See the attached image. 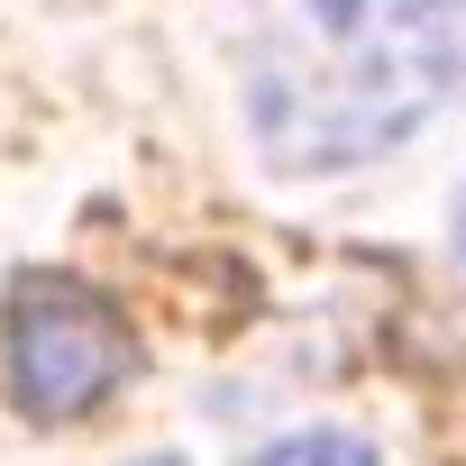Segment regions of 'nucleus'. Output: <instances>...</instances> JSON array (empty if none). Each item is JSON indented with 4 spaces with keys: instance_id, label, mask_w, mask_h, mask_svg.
<instances>
[{
    "instance_id": "obj_4",
    "label": "nucleus",
    "mask_w": 466,
    "mask_h": 466,
    "mask_svg": "<svg viewBox=\"0 0 466 466\" xmlns=\"http://www.w3.org/2000/svg\"><path fill=\"white\" fill-rule=\"evenodd\" d=\"M457 257H466V201H457Z\"/></svg>"
},
{
    "instance_id": "obj_2",
    "label": "nucleus",
    "mask_w": 466,
    "mask_h": 466,
    "mask_svg": "<svg viewBox=\"0 0 466 466\" xmlns=\"http://www.w3.org/2000/svg\"><path fill=\"white\" fill-rule=\"evenodd\" d=\"M137 348L128 320L74 284V275H28L10 293V393L28 420H83L92 402H110L128 384Z\"/></svg>"
},
{
    "instance_id": "obj_5",
    "label": "nucleus",
    "mask_w": 466,
    "mask_h": 466,
    "mask_svg": "<svg viewBox=\"0 0 466 466\" xmlns=\"http://www.w3.org/2000/svg\"><path fill=\"white\" fill-rule=\"evenodd\" d=\"M137 466H174V457H137Z\"/></svg>"
},
{
    "instance_id": "obj_1",
    "label": "nucleus",
    "mask_w": 466,
    "mask_h": 466,
    "mask_svg": "<svg viewBox=\"0 0 466 466\" xmlns=\"http://www.w3.org/2000/svg\"><path fill=\"white\" fill-rule=\"evenodd\" d=\"M466 83V0H293V28L248 65L257 156L339 174L393 156Z\"/></svg>"
},
{
    "instance_id": "obj_3",
    "label": "nucleus",
    "mask_w": 466,
    "mask_h": 466,
    "mask_svg": "<svg viewBox=\"0 0 466 466\" xmlns=\"http://www.w3.org/2000/svg\"><path fill=\"white\" fill-rule=\"evenodd\" d=\"M248 466H375V448L348 439V430H302V439H275V448L248 457Z\"/></svg>"
}]
</instances>
